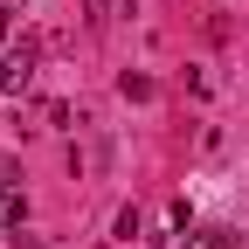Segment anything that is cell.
I'll use <instances>...</instances> for the list:
<instances>
[{
	"instance_id": "6da1fadb",
	"label": "cell",
	"mask_w": 249,
	"mask_h": 249,
	"mask_svg": "<svg viewBox=\"0 0 249 249\" xmlns=\"http://www.w3.org/2000/svg\"><path fill=\"white\" fill-rule=\"evenodd\" d=\"M118 97H132V104H145V97H152V76H139V70H124V76H118Z\"/></svg>"
},
{
	"instance_id": "7a4b0ae2",
	"label": "cell",
	"mask_w": 249,
	"mask_h": 249,
	"mask_svg": "<svg viewBox=\"0 0 249 249\" xmlns=\"http://www.w3.org/2000/svg\"><path fill=\"white\" fill-rule=\"evenodd\" d=\"M194 249H242V235H235V229H201Z\"/></svg>"
},
{
	"instance_id": "3957f363",
	"label": "cell",
	"mask_w": 249,
	"mask_h": 249,
	"mask_svg": "<svg viewBox=\"0 0 249 249\" xmlns=\"http://www.w3.org/2000/svg\"><path fill=\"white\" fill-rule=\"evenodd\" d=\"M21 83H28V70H21L14 55H0V97H7V90H21Z\"/></svg>"
},
{
	"instance_id": "277c9868",
	"label": "cell",
	"mask_w": 249,
	"mask_h": 249,
	"mask_svg": "<svg viewBox=\"0 0 249 249\" xmlns=\"http://www.w3.org/2000/svg\"><path fill=\"white\" fill-rule=\"evenodd\" d=\"M14 201H21V194H14V166H0V214H7Z\"/></svg>"
},
{
	"instance_id": "5b68a950",
	"label": "cell",
	"mask_w": 249,
	"mask_h": 249,
	"mask_svg": "<svg viewBox=\"0 0 249 249\" xmlns=\"http://www.w3.org/2000/svg\"><path fill=\"white\" fill-rule=\"evenodd\" d=\"M111 7H118V0H90V21H111Z\"/></svg>"
},
{
	"instance_id": "8992f818",
	"label": "cell",
	"mask_w": 249,
	"mask_h": 249,
	"mask_svg": "<svg viewBox=\"0 0 249 249\" xmlns=\"http://www.w3.org/2000/svg\"><path fill=\"white\" fill-rule=\"evenodd\" d=\"M14 249H49V242L42 235H14Z\"/></svg>"
}]
</instances>
